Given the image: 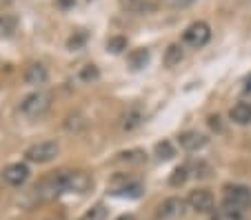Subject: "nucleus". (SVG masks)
Returning a JSON list of instances; mask_svg holds the SVG:
<instances>
[{
    "mask_svg": "<svg viewBox=\"0 0 251 220\" xmlns=\"http://www.w3.org/2000/svg\"><path fill=\"white\" fill-rule=\"evenodd\" d=\"M65 192H69V171H53L33 187V196L40 202L53 200Z\"/></svg>",
    "mask_w": 251,
    "mask_h": 220,
    "instance_id": "obj_1",
    "label": "nucleus"
},
{
    "mask_svg": "<svg viewBox=\"0 0 251 220\" xmlns=\"http://www.w3.org/2000/svg\"><path fill=\"white\" fill-rule=\"evenodd\" d=\"M49 107H51V94L38 89V91H33V94H29V96H25L23 100H20L18 109L25 118L36 120V118H40V116L47 114Z\"/></svg>",
    "mask_w": 251,
    "mask_h": 220,
    "instance_id": "obj_2",
    "label": "nucleus"
},
{
    "mask_svg": "<svg viewBox=\"0 0 251 220\" xmlns=\"http://www.w3.org/2000/svg\"><path fill=\"white\" fill-rule=\"evenodd\" d=\"M223 205L231 209H247L251 205V189L247 185H225L223 187Z\"/></svg>",
    "mask_w": 251,
    "mask_h": 220,
    "instance_id": "obj_3",
    "label": "nucleus"
},
{
    "mask_svg": "<svg viewBox=\"0 0 251 220\" xmlns=\"http://www.w3.org/2000/svg\"><path fill=\"white\" fill-rule=\"evenodd\" d=\"M211 40V27L204 20H196L182 31V43L191 49H200Z\"/></svg>",
    "mask_w": 251,
    "mask_h": 220,
    "instance_id": "obj_4",
    "label": "nucleus"
},
{
    "mask_svg": "<svg viewBox=\"0 0 251 220\" xmlns=\"http://www.w3.org/2000/svg\"><path fill=\"white\" fill-rule=\"evenodd\" d=\"M60 153V145L56 140H43V143H36L25 151L29 163H38V165H45V163H51Z\"/></svg>",
    "mask_w": 251,
    "mask_h": 220,
    "instance_id": "obj_5",
    "label": "nucleus"
},
{
    "mask_svg": "<svg viewBox=\"0 0 251 220\" xmlns=\"http://www.w3.org/2000/svg\"><path fill=\"white\" fill-rule=\"evenodd\" d=\"M187 205L194 211H198V214H209L216 207V198H213V194L209 189H194L187 196Z\"/></svg>",
    "mask_w": 251,
    "mask_h": 220,
    "instance_id": "obj_6",
    "label": "nucleus"
},
{
    "mask_svg": "<svg viewBox=\"0 0 251 220\" xmlns=\"http://www.w3.org/2000/svg\"><path fill=\"white\" fill-rule=\"evenodd\" d=\"M182 211H185V200H180V198H167V200H162L160 205H158V211H156V218L158 220H176L180 218Z\"/></svg>",
    "mask_w": 251,
    "mask_h": 220,
    "instance_id": "obj_7",
    "label": "nucleus"
},
{
    "mask_svg": "<svg viewBox=\"0 0 251 220\" xmlns=\"http://www.w3.org/2000/svg\"><path fill=\"white\" fill-rule=\"evenodd\" d=\"M2 178L9 182L11 187H20L27 182L29 178V167L25 163H11L2 169Z\"/></svg>",
    "mask_w": 251,
    "mask_h": 220,
    "instance_id": "obj_8",
    "label": "nucleus"
},
{
    "mask_svg": "<svg viewBox=\"0 0 251 220\" xmlns=\"http://www.w3.org/2000/svg\"><path fill=\"white\" fill-rule=\"evenodd\" d=\"M142 122H145V111H142V107H140V105H131V107H129V109L123 114L120 127H123V131L131 134V131H136Z\"/></svg>",
    "mask_w": 251,
    "mask_h": 220,
    "instance_id": "obj_9",
    "label": "nucleus"
},
{
    "mask_svg": "<svg viewBox=\"0 0 251 220\" xmlns=\"http://www.w3.org/2000/svg\"><path fill=\"white\" fill-rule=\"evenodd\" d=\"M23 78H25V82L31 85V87H43L49 78V72H47V67H45L43 62H31V65L25 69Z\"/></svg>",
    "mask_w": 251,
    "mask_h": 220,
    "instance_id": "obj_10",
    "label": "nucleus"
},
{
    "mask_svg": "<svg viewBox=\"0 0 251 220\" xmlns=\"http://www.w3.org/2000/svg\"><path fill=\"white\" fill-rule=\"evenodd\" d=\"M207 143H209V138L204 134H200V131H185V134L178 136V145L185 151H200Z\"/></svg>",
    "mask_w": 251,
    "mask_h": 220,
    "instance_id": "obj_11",
    "label": "nucleus"
},
{
    "mask_svg": "<svg viewBox=\"0 0 251 220\" xmlns=\"http://www.w3.org/2000/svg\"><path fill=\"white\" fill-rule=\"evenodd\" d=\"M62 129H65L67 134H82V131L87 129V118L82 114H78V111L67 114L65 120H62Z\"/></svg>",
    "mask_w": 251,
    "mask_h": 220,
    "instance_id": "obj_12",
    "label": "nucleus"
},
{
    "mask_svg": "<svg viewBox=\"0 0 251 220\" xmlns=\"http://www.w3.org/2000/svg\"><path fill=\"white\" fill-rule=\"evenodd\" d=\"M89 187H91L89 173H85V171H69V192L85 194V192H89Z\"/></svg>",
    "mask_w": 251,
    "mask_h": 220,
    "instance_id": "obj_13",
    "label": "nucleus"
},
{
    "mask_svg": "<svg viewBox=\"0 0 251 220\" xmlns=\"http://www.w3.org/2000/svg\"><path fill=\"white\" fill-rule=\"evenodd\" d=\"M229 118L236 124H249L251 122V102H236L229 111Z\"/></svg>",
    "mask_w": 251,
    "mask_h": 220,
    "instance_id": "obj_14",
    "label": "nucleus"
},
{
    "mask_svg": "<svg viewBox=\"0 0 251 220\" xmlns=\"http://www.w3.org/2000/svg\"><path fill=\"white\" fill-rule=\"evenodd\" d=\"M182 58H185L182 45L180 43H171L169 47L165 49V67H169V69L178 67V65L182 62Z\"/></svg>",
    "mask_w": 251,
    "mask_h": 220,
    "instance_id": "obj_15",
    "label": "nucleus"
},
{
    "mask_svg": "<svg viewBox=\"0 0 251 220\" xmlns=\"http://www.w3.org/2000/svg\"><path fill=\"white\" fill-rule=\"evenodd\" d=\"M147 160V153L142 149H129V151H120L116 153L114 163H125V165H140Z\"/></svg>",
    "mask_w": 251,
    "mask_h": 220,
    "instance_id": "obj_16",
    "label": "nucleus"
},
{
    "mask_svg": "<svg viewBox=\"0 0 251 220\" xmlns=\"http://www.w3.org/2000/svg\"><path fill=\"white\" fill-rule=\"evenodd\" d=\"M149 56H151V53H149V49H145V47L133 49V51H129V56H127V65L138 72V69H142L149 62Z\"/></svg>",
    "mask_w": 251,
    "mask_h": 220,
    "instance_id": "obj_17",
    "label": "nucleus"
},
{
    "mask_svg": "<svg viewBox=\"0 0 251 220\" xmlns=\"http://www.w3.org/2000/svg\"><path fill=\"white\" fill-rule=\"evenodd\" d=\"M120 2V9L127 11V14H147V11H151L153 7L149 5L147 0H118Z\"/></svg>",
    "mask_w": 251,
    "mask_h": 220,
    "instance_id": "obj_18",
    "label": "nucleus"
},
{
    "mask_svg": "<svg viewBox=\"0 0 251 220\" xmlns=\"http://www.w3.org/2000/svg\"><path fill=\"white\" fill-rule=\"evenodd\" d=\"M100 78V69L96 67V65H85V67H80V72H78V80L85 82V85H91V82H96Z\"/></svg>",
    "mask_w": 251,
    "mask_h": 220,
    "instance_id": "obj_19",
    "label": "nucleus"
},
{
    "mask_svg": "<svg viewBox=\"0 0 251 220\" xmlns=\"http://www.w3.org/2000/svg\"><path fill=\"white\" fill-rule=\"evenodd\" d=\"M187 178H189V167H187V165L176 167L174 171H171V176H169V185L171 187H182L187 182Z\"/></svg>",
    "mask_w": 251,
    "mask_h": 220,
    "instance_id": "obj_20",
    "label": "nucleus"
},
{
    "mask_svg": "<svg viewBox=\"0 0 251 220\" xmlns=\"http://www.w3.org/2000/svg\"><path fill=\"white\" fill-rule=\"evenodd\" d=\"M213 220H242V211L223 205L218 211H216V214H213Z\"/></svg>",
    "mask_w": 251,
    "mask_h": 220,
    "instance_id": "obj_21",
    "label": "nucleus"
},
{
    "mask_svg": "<svg viewBox=\"0 0 251 220\" xmlns=\"http://www.w3.org/2000/svg\"><path fill=\"white\" fill-rule=\"evenodd\" d=\"M156 156H158L160 160H169V158H174V156H176L174 145H171L169 140H162V143H158V145H156Z\"/></svg>",
    "mask_w": 251,
    "mask_h": 220,
    "instance_id": "obj_22",
    "label": "nucleus"
},
{
    "mask_svg": "<svg viewBox=\"0 0 251 220\" xmlns=\"http://www.w3.org/2000/svg\"><path fill=\"white\" fill-rule=\"evenodd\" d=\"M123 49H127V38H125V36H114V38L107 40V51L120 53Z\"/></svg>",
    "mask_w": 251,
    "mask_h": 220,
    "instance_id": "obj_23",
    "label": "nucleus"
},
{
    "mask_svg": "<svg viewBox=\"0 0 251 220\" xmlns=\"http://www.w3.org/2000/svg\"><path fill=\"white\" fill-rule=\"evenodd\" d=\"M104 218H107V207H104V205H96V207H91V209L87 211L80 220H104Z\"/></svg>",
    "mask_w": 251,
    "mask_h": 220,
    "instance_id": "obj_24",
    "label": "nucleus"
},
{
    "mask_svg": "<svg viewBox=\"0 0 251 220\" xmlns=\"http://www.w3.org/2000/svg\"><path fill=\"white\" fill-rule=\"evenodd\" d=\"M85 40H87V34L78 31L76 36H71V38L67 40V49H71V51H74V49H80L82 45H85Z\"/></svg>",
    "mask_w": 251,
    "mask_h": 220,
    "instance_id": "obj_25",
    "label": "nucleus"
},
{
    "mask_svg": "<svg viewBox=\"0 0 251 220\" xmlns=\"http://www.w3.org/2000/svg\"><path fill=\"white\" fill-rule=\"evenodd\" d=\"M209 173H211V167H209V165H204V163H198V165H196V173H194V176L207 178Z\"/></svg>",
    "mask_w": 251,
    "mask_h": 220,
    "instance_id": "obj_26",
    "label": "nucleus"
},
{
    "mask_svg": "<svg viewBox=\"0 0 251 220\" xmlns=\"http://www.w3.org/2000/svg\"><path fill=\"white\" fill-rule=\"evenodd\" d=\"M209 127L216 131L223 129V124H220V116H209Z\"/></svg>",
    "mask_w": 251,
    "mask_h": 220,
    "instance_id": "obj_27",
    "label": "nucleus"
},
{
    "mask_svg": "<svg viewBox=\"0 0 251 220\" xmlns=\"http://www.w3.org/2000/svg\"><path fill=\"white\" fill-rule=\"evenodd\" d=\"M56 5L60 7V9H69V7L76 5V0H56Z\"/></svg>",
    "mask_w": 251,
    "mask_h": 220,
    "instance_id": "obj_28",
    "label": "nucleus"
},
{
    "mask_svg": "<svg viewBox=\"0 0 251 220\" xmlns=\"http://www.w3.org/2000/svg\"><path fill=\"white\" fill-rule=\"evenodd\" d=\"M174 7H189V5H194L196 0H169Z\"/></svg>",
    "mask_w": 251,
    "mask_h": 220,
    "instance_id": "obj_29",
    "label": "nucleus"
},
{
    "mask_svg": "<svg viewBox=\"0 0 251 220\" xmlns=\"http://www.w3.org/2000/svg\"><path fill=\"white\" fill-rule=\"evenodd\" d=\"M47 220H67V218H65V214H56V216H49Z\"/></svg>",
    "mask_w": 251,
    "mask_h": 220,
    "instance_id": "obj_30",
    "label": "nucleus"
},
{
    "mask_svg": "<svg viewBox=\"0 0 251 220\" xmlns=\"http://www.w3.org/2000/svg\"><path fill=\"white\" fill-rule=\"evenodd\" d=\"M245 91H251V76L245 78Z\"/></svg>",
    "mask_w": 251,
    "mask_h": 220,
    "instance_id": "obj_31",
    "label": "nucleus"
},
{
    "mask_svg": "<svg viewBox=\"0 0 251 220\" xmlns=\"http://www.w3.org/2000/svg\"><path fill=\"white\" fill-rule=\"evenodd\" d=\"M118 220H136V218H133V216H129V214H127V216H120Z\"/></svg>",
    "mask_w": 251,
    "mask_h": 220,
    "instance_id": "obj_32",
    "label": "nucleus"
},
{
    "mask_svg": "<svg viewBox=\"0 0 251 220\" xmlns=\"http://www.w3.org/2000/svg\"><path fill=\"white\" fill-rule=\"evenodd\" d=\"M249 2H251V0H249Z\"/></svg>",
    "mask_w": 251,
    "mask_h": 220,
    "instance_id": "obj_33",
    "label": "nucleus"
}]
</instances>
